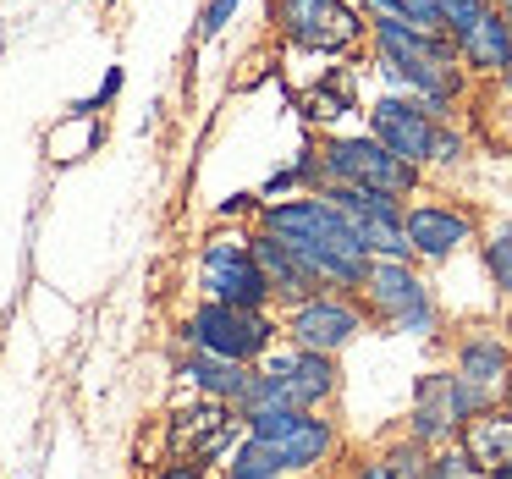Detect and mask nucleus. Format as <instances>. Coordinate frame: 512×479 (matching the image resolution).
<instances>
[{
    "mask_svg": "<svg viewBox=\"0 0 512 479\" xmlns=\"http://www.w3.org/2000/svg\"><path fill=\"white\" fill-rule=\"evenodd\" d=\"M155 479H210V468H199V463H166V468H155Z\"/></svg>",
    "mask_w": 512,
    "mask_h": 479,
    "instance_id": "nucleus-27",
    "label": "nucleus"
},
{
    "mask_svg": "<svg viewBox=\"0 0 512 479\" xmlns=\"http://www.w3.org/2000/svg\"><path fill=\"white\" fill-rule=\"evenodd\" d=\"M182 375H188L210 402H232V408H237V402L248 397V386H254L259 364H232V358H210V353H193V347H188Z\"/></svg>",
    "mask_w": 512,
    "mask_h": 479,
    "instance_id": "nucleus-18",
    "label": "nucleus"
},
{
    "mask_svg": "<svg viewBox=\"0 0 512 479\" xmlns=\"http://www.w3.org/2000/svg\"><path fill=\"white\" fill-rule=\"evenodd\" d=\"M243 435H254L270 452L276 474H287V479L320 468L336 452V424L320 419V408L314 413H259V419H243Z\"/></svg>",
    "mask_w": 512,
    "mask_h": 479,
    "instance_id": "nucleus-7",
    "label": "nucleus"
},
{
    "mask_svg": "<svg viewBox=\"0 0 512 479\" xmlns=\"http://www.w3.org/2000/svg\"><path fill=\"white\" fill-rule=\"evenodd\" d=\"M419 479H479V468H474V457H468L463 446H435Z\"/></svg>",
    "mask_w": 512,
    "mask_h": 479,
    "instance_id": "nucleus-21",
    "label": "nucleus"
},
{
    "mask_svg": "<svg viewBox=\"0 0 512 479\" xmlns=\"http://www.w3.org/2000/svg\"><path fill=\"white\" fill-rule=\"evenodd\" d=\"M424 6L435 12V23H441V34H446V39H457L479 12H485V0H424Z\"/></svg>",
    "mask_w": 512,
    "mask_h": 479,
    "instance_id": "nucleus-22",
    "label": "nucleus"
},
{
    "mask_svg": "<svg viewBox=\"0 0 512 479\" xmlns=\"http://www.w3.org/2000/svg\"><path fill=\"white\" fill-rule=\"evenodd\" d=\"M276 28H281V34H287L298 50L336 56V50L358 45V34H364V17H358L347 0H276Z\"/></svg>",
    "mask_w": 512,
    "mask_h": 479,
    "instance_id": "nucleus-13",
    "label": "nucleus"
},
{
    "mask_svg": "<svg viewBox=\"0 0 512 479\" xmlns=\"http://www.w3.org/2000/svg\"><path fill=\"white\" fill-rule=\"evenodd\" d=\"M232 12H237V0H210L204 17H199V39H215L226 23H232Z\"/></svg>",
    "mask_w": 512,
    "mask_h": 479,
    "instance_id": "nucleus-25",
    "label": "nucleus"
},
{
    "mask_svg": "<svg viewBox=\"0 0 512 479\" xmlns=\"http://www.w3.org/2000/svg\"><path fill=\"white\" fill-rule=\"evenodd\" d=\"M369 298V320L391 325V331H413V336H430L435 325H441V309H435L430 287L419 281V270L408 265V259H375L364 276V287H358Z\"/></svg>",
    "mask_w": 512,
    "mask_h": 479,
    "instance_id": "nucleus-5",
    "label": "nucleus"
},
{
    "mask_svg": "<svg viewBox=\"0 0 512 479\" xmlns=\"http://www.w3.org/2000/svg\"><path fill=\"white\" fill-rule=\"evenodd\" d=\"M485 265H490V276H496V287L512 298V226H501L485 243Z\"/></svg>",
    "mask_w": 512,
    "mask_h": 479,
    "instance_id": "nucleus-23",
    "label": "nucleus"
},
{
    "mask_svg": "<svg viewBox=\"0 0 512 479\" xmlns=\"http://www.w3.org/2000/svg\"><path fill=\"white\" fill-rule=\"evenodd\" d=\"M441 133L446 127L435 122V111L419 105V100L386 94V100L369 111V138H375L380 149H391L397 160H408V166H424V160L441 155Z\"/></svg>",
    "mask_w": 512,
    "mask_h": 479,
    "instance_id": "nucleus-14",
    "label": "nucleus"
},
{
    "mask_svg": "<svg viewBox=\"0 0 512 479\" xmlns=\"http://www.w3.org/2000/svg\"><path fill=\"white\" fill-rule=\"evenodd\" d=\"M501 402H507V413H512V369H507V380H501Z\"/></svg>",
    "mask_w": 512,
    "mask_h": 479,
    "instance_id": "nucleus-30",
    "label": "nucleus"
},
{
    "mask_svg": "<svg viewBox=\"0 0 512 479\" xmlns=\"http://www.w3.org/2000/svg\"><path fill=\"white\" fill-rule=\"evenodd\" d=\"M116 94H122V67H111V72H105V83H100V94H94V100H89V105H78V111H94V105H111V100H116Z\"/></svg>",
    "mask_w": 512,
    "mask_h": 479,
    "instance_id": "nucleus-26",
    "label": "nucleus"
},
{
    "mask_svg": "<svg viewBox=\"0 0 512 479\" xmlns=\"http://www.w3.org/2000/svg\"><path fill=\"white\" fill-rule=\"evenodd\" d=\"M237 435H243V413L232 402H210L204 397L199 408L171 413L166 441H171V463H215V457H232Z\"/></svg>",
    "mask_w": 512,
    "mask_h": 479,
    "instance_id": "nucleus-12",
    "label": "nucleus"
},
{
    "mask_svg": "<svg viewBox=\"0 0 512 479\" xmlns=\"http://www.w3.org/2000/svg\"><path fill=\"white\" fill-rule=\"evenodd\" d=\"M507 369H512V347L501 342L496 331H474V336L457 342V375H463L468 386H479V391L496 397V386L507 380Z\"/></svg>",
    "mask_w": 512,
    "mask_h": 479,
    "instance_id": "nucleus-19",
    "label": "nucleus"
},
{
    "mask_svg": "<svg viewBox=\"0 0 512 479\" xmlns=\"http://www.w3.org/2000/svg\"><path fill=\"white\" fill-rule=\"evenodd\" d=\"M452 45H457V61L474 72H512V23L496 6H485Z\"/></svg>",
    "mask_w": 512,
    "mask_h": 479,
    "instance_id": "nucleus-17",
    "label": "nucleus"
},
{
    "mask_svg": "<svg viewBox=\"0 0 512 479\" xmlns=\"http://www.w3.org/2000/svg\"><path fill=\"white\" fill-rule=\"evenodd\" d=\"M248 248H254V265H259V276H265L270 298H281V303H303V298H314V292H320V276H314V270L303 265V259L292 254V248L281 243V237L254 232V237H248Z\"/></svg>",
    "mask_w": 512,
    "mask_h": 479,
    "instance_id": "nucleus-16",
    "label": "nucleus"
},
{
    "mask_svg": "<svg viewBox=\"0 0 512 479\" xmlns=\"http://www.w3.org/2000/svg\"><path fill=\"white\" fill-rule=\"evenodd\" d=\"M430 452H435V446H419V441L408 435V441H397V446L386 452V463H391V474H397V479H419L424 463H430Z\"/></svg>",
    "mask_w": 512,
    "mask_h": 479,
    "instance_id": "nucleus-24",
    "label": "nucleus"
},
{
    "mask_svg": "<svg viewBox=\"0 0 512 479\" xmlns=\"http://www.w3.org/2000/svg\"><path fill=\"white\" fill-rule=\"evenodd\" d=\"M490 408V391L468 386L463 375H419L413 386V413H408V435L419 446H452L463 435V424L474 413Z\"/></svg>",
    "mask_w": 512,
    "mask_h": 479,
    "instance_id": "nucleus-6",
    "label": "nucleus"
},
{
    "mask_svg": "<svg viewBox=\"0 0 512 479\" xmlns=\"http://www.w3.org/2000/svg\"><path fill=\"white\" fill-rule=\"evenodd\" d=\"M259 232L281 237L303 265L320 276V287H336V292H358L369 276V248L358 243L353 221L336 210L331 199L320 193H303V199H270L259 210Z\"/></svg>",
    "mask_w": 512,
    "mask_h": 479,
    "instance_id": "nucleus-1",
    "label": "nucleus"
},
{
    "mask_svg": "<svg viewBox=\"0 0 512 479\" xmlns=\"http://www.w3.org/2000/svg\"><path fill=\"white\" fill-rule=\"evenodd\" d=\"M270 479H287V474H270Z\"/></svg>",
    "mask_w": 512,
    "mask_h": 479,
    "instance_id": "nucleus-32",
    "label": "nucleus"
},
{
    "mask_svg": "<svg viewBox=\"0 0 512 479\" xmlns=\"http://www.w3.org/2000/svg\"><path fill=\"white\" fill-rule=\"evenodd\" d=\"M375 45H380V67L386 78L408 83L430 111H446L463 89V67H457V45L441 34H419L408 23H375Z\"/></svg>",
    "mask_w": 512,
    "mask_h": 479,
    "instance_id": "nucleus-2",
    "label": "nucleus"
},
{
    "mask_svg": "<svg viewBox=\"0 0 512 479\" xmlns=\"http://www.w3.org/2000/svg\"><path fill=\"white\" fill-rule=\"evenodd\" d=\"M496 12H501V17H507V23H512V0H496Z\"/></svg>",
    "mask_w": 512,
    "mask_h": 479,
    "instance_id": "nucleus-31",
    "label": "nucleus"
},
{
    "mask_svg": "<svg viewBox=\"0 0 512 479\" xmlns=\"http://www.w3.org/2000/svg\"><path fill=\"white\" fill-rule=\"evenodd\" d=\"M369 314L358 309L347 292H314V298L292 303L287 320H281V336H287L292 347H303V353H325L336 358L342 347L358 342V331H364Z\"/></svg>",
    "mask_w": 512,
    "mask_h": 479,
    "instance_id": "nucleus-9",
    "label": "nucleus"
},
{
    "mask_svg": "<svg viewBox=\"0 0 512 479\" xmlns=\"http://www.w3.org/2000/svg\"><path fill=\"white\" fill-rule=\"evenodd\" d=\"M402 232L419 259H452L474 237V221L452 204H413V210H402Z\"/></svg>",
    "mask_w": 512,
    "mask_h": 479,
    "instance_id": "nucleus-15",
    "label": "nucleus"
},
{
    "mask_svg": "<svg viewBox=\"0 0 512 479\" xmlns=\"http://www.w3.org/2000/svg\"><path fill=\"white\" fill-rule=\"evenodd\" d=\"M320 199H331L336 210L353 221L358 243L369 248V259H408V232H402V199L391 193H375V188H347V182H331L320 188Z\"/></svg>",
    "mask_w": 512,
    "mask_h": 479,
    "instance_id": "nucleus-11",
    "label": "nucleus"
},
{
    "mask_svg": "<svg viewBox=\"0 0 512 479\" xmlns=\"http://www.w3.org/2000/svg\"><path fill=\"white\" fill-rule=\"evenodd\" d=\"M276 336L281 325L265 309H232V303H210V298L182 320V347L210 353V358H232V364H259L276 347Z\"/></svg>",
    "mask_w": 512,
    "mask_h": 479,
    "instance_id": "nucleus-4",
    "label": "nucleus"
},
{
    "mask_svg": "<svg viewBox=\"0 0 512 479\" xmlns=\"http://www.w3.org/2000/svg\"><path fill=\"white\" fill-rule=\"evenodd\" d=\"M485 479H512V457H501L496 468H485Z\"/></svg>",
    "mask_w": 512,
    "mask_h": 479,
    "instance_id": "nucleus-29",
    "label": "nucleus"
},
{
    "mask_svg": "<svg viewBox=\"0 0 512 479\" xmlns=\"http://www.w3.org/2000/svg\"><path fill=\"white\" fill-rule=\"evenodd\" d=\"M342 386V369L325 353H303V347H287L276 358H259V375L248 386V397L237 402L243 419H259V413H314L320 402L336 397Z\"/></svg>",
    "mask_w": 512,
    "mask_h": 479,
    "instance_id": "nucleus-3",
    "label": "nucleus"
},
{
    "mask_svg": "<svg viewBox=\"0 0 512 479\" xmlns=\"http://www.w3.org/2000/svg\"><path fill=\"white\" fill-rule=\"evenodd\" d=\"M457 446H463L468 457H474V468L485 474V468H496L501 457H512V413L507 408H485L474 413V419L463 424V435H457Z\"/></svg>",
    "mask_w": 512,
    "mask_h": 479,
    "instance_id": "nucleus-20",
    "label": "nucleus"
},
{
    "mask_svg": "<svg viewBox=\"0 0 512 479\" xmlns=\"http://www.w3.org/2000/svg\"><path fill=\"white\" fill-rule=\"evenodd\" d=\"M199 287L210 303H232V309H270V287L254 265L248 237H210L199 248Z\"/></svg>",
    "mask_w": 512,
    "mask_h": 479,
    "instance_id": "nucleus-10",
    "label": "nucleus"
},
{
    "mask_svg": "<svg viewBox=\"0 0 512 479\" xmlns=\"http://www.w3.org/2000/svg\"><path fill=\"white\" fill-rule=\"evenodd\" d=\"M353 479H397V474H391L386 457H369V463H358V474H353Z\"/></svg>",
    "mask_w": 512,
    "mask_h": 479,
    "instance_id": "nucleus-28",
    "label": "nucleus"
},
{
    "mask_svg": "<svg viewBox=\"0 0 512 479\" xmlns=\"http://www.w3.org/2000/svg\"><path fill=\"white\" fill-rule=\"evenodd\" d=\"M320 171H325V188L347 182V188H375V193H391V199H408L419 188V166L397 160L375 138H331L320 149Z\"/></svg>",
    "mask_w": 512,
    "mask_h": 479,
    "instance_id": "nucleus-8",
    "label": "nucleus"
}]
</instances>
